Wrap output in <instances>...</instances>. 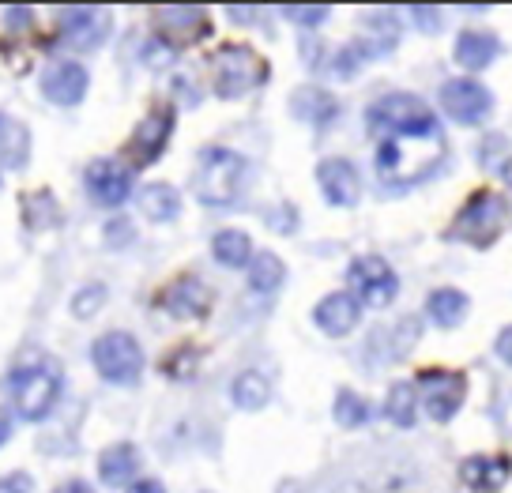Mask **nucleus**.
Listing matches in <instances>:
<instances>
[{
  "label": "nucleus",
  "mask_w": 512,
  "mask_h": 493,
  "mask_svg": "<svg viewBox=\"0 0 512 493\" xmlns=\"http://www.w3.org/2000/svg\"><path fill=\"white\" fill-rule=\"evenodd\" d=\"M509 223V204H505V196H497V192H475L467 207L460 211V219H456V238L471 241V245H490L497 241V234L505 230Z\"/></svg>",
  "instance_id": "5"
},
{
  "label": "nucleus",
  "mask_w": 512,
  "mask_h": 493,
  "mask_svg": "<svg viewBox=\"0 0 512 493\" xmlns=\"http://www.w3.org/2000/svg\"><path fill=\"white\" fill-rule=\"evenodd\" d=\"M369 418V407L362 396H354V392H339L336 396V422L343 430H358V426H366Z\"/></svg>",
  "instance_id": "30"
},
{
  "label": "nucleus",
  "mask_w": 512,
  "mask_h": 493,
  "mask_svg": "<svg viewBox=\"0 0 512 493\" xmlns=\"http://www.w3.org/2000/svg\"><path fill=\"white\" fill-rule=\"evenodd\" d=\"M415 411H418V396H415V384H392V392L384 399V414L400 426V430H411L415 426Z\"/></svg>",
  "instance_id": "26"
},
{
  "label": "nucleus",
  "mask_w": 512,
  "mask_h": 493,
  "mask_svg": "<svg viewBox=\"0 0 512 493\" xmlns=\"http://www.w3.org/2000/svg\"><path fill=\"white\" fill-rule=\"evenodd\" d=\"M83 181H87V192L95 196L98 204H106V207H121L125 204L128 189H132V174H128L121 162H113V159L91 162Z\"/></svg>",
  "instance_id": "12"
},
{
  "label": "nucleus",
  "mask_w": 512,
  "mask_h": 493,
  "mask_svg": "<svg viewBox=\"0 0 512 493\" xmlns=\"http://www.w3.org/2000/svg\"><path fill=\"white\" fill-rule=\"evenodd\" d=\"M467 384L460 373H445V369H433L422 377V396H426V411H430L433 422H448L452 414L460 411L464 403Z\"/></svg>",
  "instance_id": "11"
},
{
  "label": "nucleus",
  "mask_w": 512,
  "mask_h": 493,
  "mask_svg": "<svg viewBox=\"0 0 512 493\" xmlns=\"http://www.w3.org/2000/svg\"><path fill=\"white\" fill-rule=\"evenodd\" d=\"M0 493H34L31 475H4L0 478Z\"/></svg>",
  "instance_id": "34"
},
{
  "label": "nucleus",
  "mask_w": 512,
  "mask_h": 493,
  "mask_svg": "<svg viewBox=\"0 0 512 493\" xmlns=\"http://www.w3.org/2000/svg\"><path fill=\"white\" fill-rule=\"evenodd\" d=\"M230 396H234V403H238L241 411H260L272 392H268V381L260 373H241L238 381H234V388H230Z\"/></svg>",
  "instance_id": "28"
},
{
  "label": "nucleus",
  "mask_w": 512,
  "mask_h": 493,
  "mask_svg": "<svg viewBox=\"0 0 512 493\" xmlns=\"http://www.w3.org/2000/svg\"><path fill=\"white\" fill-rule=\"evenodd\" d=\"M128 493H166V490H162V482H155V478H144V482H136Z\"/></svg>",
  "instance_id": "38"
},
{
  "label": "nucleus",
  "mask_w": 512,
  "mask_h": 493,
  "mask_svg": "<svg viewBox=\"0 0 512 493\" xmlns=\"http://www.w3.org/2000/svg\"><path fill=\"white\" fill-rule=\"evenodd\" d=\"M245 185V159L226 151V147H208L200 155V170H196V196L208 207H230L241 196Z\"/></svg>",
  "instance_id": "2"
},
{
  "label": "nucleus",
  "mask_w": 512,
  "mask_h": 493,
  "mask_svg": "<svg viewBox=\"0 0 512 493\" xmlns=\"http://www.w3.org/2000/svg\"><path fill=\"white\" fill-rule=\"evenodd\" d=\"M294 113L302 117V121H309V125H328L332 117H336V98L324 95V91H313V87H305V91H298L294 95Z\"/></svg>",
  "instance_id": "23"
},
{
  "label": "nucleus",
  "mask_w": 512,
  "mask_h": 493,
  "mask_svg": "<svg viewBox=\"0 0 512 493\" xmlns=\"http://www.w3.org/2000/svg\"><path fill=\"white\" fill-rule=\"evenodd\" d=\"M211 249H215V260L226 264V268L249 264V253H253V245H249V238H245L241 230H223V234H215Z\"/></svg>",
  "instance_id": "27"
},
{
  "label": "nucleus",
  "mask_w": 512,
  "mask_h": 493,
  "mask_svg": "<svg viewBox=\"0 0 512 493\" xmlns=\"http://www.w3.org/2000/svg\"><path fill=\"white\" fill-rule=\"evenodd\" d=\"M497 354H501L505 366H512V328H505V332L497 335Z\"/></svg>",
  "instance_id": "35"
},
{
  "label": "nucleus",
  "mask_w": 512,
  "mask_h": 493,
  "mask_svg": "<svg viewBox=\"0 0 512 493\" xmlns=\"http://www.w3.org/2000/svg\"><path fill=\"white\" fill-rule=\"evenodd\" d=\"M53 493H95L87 482H80V478H72V482H64V486H57Z\"/></svg>",
  "instance_id": "37"
},
{
  "label": "nucleus",
  "mask_w": 512,
  "mask_h": 493,
  "mask_svg": "<svg viewBox=\"0 0 512 493\" xmlns=\"http://www.w3.org/2000/svg\"><path fill=\"white\" fill-rule=\"evenodd\" d=\"M347 275H351V287L358 294V302L377 305V309H384V305L396 298V290H400L396 271L388 268L381 256H358Z\"/></svg>",
  "instance_id": "7"
},
{
  "label": "nucleus",
  "mask_w": 512,
  "mask_h": 493,
  "mask_svg": "<svg viewBox=\"0 0 512 493\" xmlns=\"http://www.w3.org/2000/svg\"><path fill=\"white\" fill-rule=\"evenodd\" d=\"M441 106L456 125H482L486 113L494 110V98L475 80H448L441 87Z\"/></svg>",
  "instance_id": "9"
},
{
  "label": "nucleus",
  "mask_w": 512,
  "mask_h": 493,
  "mask_svg": "<svg viewBox=\"0 0 512 493\" xmlns=\"http://www.w3.org/2000/svg\"><path fill=\"white\" fill-rule=\"evenodd\" d=\"M501 177H505V181H509V189H512V159L505 162V170H501Z\"/></svg>",
  "instance_id": "40"
},
{
  "label": "nucleus",
  "mask_w": 512,
  "mask_h": 493,
  "mask_svg": "<svg viewBox=\"0 0 512 493\" xmlns=\"http://www.w3.org/2000/svg\"><path fill=\"white\" fill-rule=\"evenodd\" d=\"M358 317H362V305H358L354 294H332V298H324V302L317 305V313H313V320L320 324V332L332 335V339L351 332L354 324H358Z\"/></svg>",
  "instance_id": "17"
},
{
  "label": "nucleus",
  "mask_w": 512,
  "mask_h": 493,
  "mask_svg": "<svg viewBox=\"0 0 512 493\" xmlns=\"http://www.w3.org/2000/svg\"><path fill=\"white\" fill-rule=\"evenodd\" d=\"M42 91L57 106H76L87 95V72L76 61H57L42 72Z\"/></svg>",
  "instance_id": "13"
},
{
  "label": "nucleus",
  "mask_w": 512,
  "mask_h": 493,
  "mask_svg": "<svg viewBox=\"0 0 512 493\" xmlns=\"http://www.w3.org/2000/svg\"><path fill=\"white\" fill-rule=\"evenodd\" d=\"M411 16H415L418 23H426V34H433V31H437V12H433V8H415V12H411Z\"/></svg>",
  "instance_id": "36"
},
{
  "label": "nucleus",
  "mask_w": 512,
  "mask_h": 493,
  "mask_svg": "<svg viewBox=\"0 0 512 493\" xmlns=\"http://www.w3.org/2000/svg\"><path fill=\"white\" fill-rule=\"evenodd\" d=\"M497 53H501V42L486 31H464L460 34V42H456V61L464 64V68H471V72H479V68H486V64H494Z\"/></svg>",
  "instance_id": "20"
},
{
  "label": "nucleus",
  "mask_w": 512,
  "mask_h": 493,
  "mask_svg": "<svg viewBox=\"0 0 512 493\" xmlns=\"http://www.w3.org/2000/svg\"><path fill=\"white\" fill-rule=\"evenodd\" d=\"M170 132H174V110H166V106L151 110L144 125L136 128V140H132L136 155H140L144 162H155L159 159V151L166 147V140H170Z\"/></svg>",
  "instance_id": "18"
},
{
  "label": "nucleus",
  "mask_w": 512,
  "mask_h": 493,
  "mask_svg": "<svg viewBox=\"0 0 512 493\" xmlns=\"http://www.w3.org/2000/svg\"><path fill=\"white\" fill-rule=\"evenodd\" d=\"M155 23H159L162 38H170L177 46H189L200 34H208V12H204V8H185V4L159 8V12H155Z\"/></svg>",
  "instance_id": "15"
},
{
  "label": "nucleus",
  "mask_w": 512,
  "mask_h": 493,
  "mask_svg": "<svg viewBox=\"0 0 512 493\" xmlns=\"http://www.w3.org/2000/svg\"><path fill=\"white\" fill-rule=\"evenodd\" d=\"M27 147H31L27 128L0 113V162L4 166H23L27 162Z\"/></svg>",
  "instance_id": "24"
},
{
  "label": "nucleus",
  "mask_w": 512,
  "mask_h": 493,
  "mask_svg": "<svg viewBox=\"0 0 512 493\" xmlns=\"http://www.w3.org/2000/svg\"><path fill=\"white\" fill-rule=\"evenodd\" d=\"M106 302V287H87L76 294V302H72V313L76 317H95L98 309Z\"/></svg>",
  "instance_id": "32"
},
{
  "label": "nucleus",
  "mask_w": 512,
  "mask_h": 493,
  "mask_svg": "<svg viewBox=\"0 0 512 493\" xmlns=\"http://www.w3.org/2000/svg\"><path fill=\"white\" fill-rule=\"evenodd\" d=\"M264 80H268V64L249 46H223L215 53V91L223 98L249 95Z\"/></svg>",
  "instance_id": "4"
},
{
  "label": "nucleus",
  "mask_w": 512,
  "mask_h": 493,
  "mask_svg": "<svg viewBox=\"0 0 512 493\" xmlns=\"http://www.w3.org/2000/svg\"><path fill=\"white\" fill-rule=\"evenodd\" d=\"M287 16L305 23V27H317V23L328 19V8H287Z\"/></svg>",
  "instance_id": "33"
},
{
  "label": "nucleus",
  "mask_w": 512,
  "mask_h": 493,
  "mask_svg": "<svg viewBox=\"0 0 512 493\" xmlns=\"http://www.w3.org/2000/svg\"><path fill=\"white\" fill-rule=\"evenodd\" d=\"M110 12L106 8H64L61 12V38L72 49H95L106 42Z\"/></svg>",
  "instance_id": "10"
},
{
  "label": "nucleus",
  "mask_w": 512,
  "mask_h": 493,
  "mask_svg": "<svg viewBox=\"0 0 512 493\" xmlns=\"http://www.w3.org/2000/svg\"><path fill=\"white\" fill-rule=\"evenodd\" d=\"M91 362L95 369L113 384H132L144 373V350L128 332H110L102 335L91 350Z\"/></svg>",
  "instance_id": "6"
},
{
  "label": "nucleus",
  "mask_w": 512,
  "mask_h": 493,
  "mask_svg": "<svg viewBox=\"0 0 512 493\" xmlns=\"http://www.w3.org/2000/svg\"><path fill=\"white\" fill-rule=\"evenodd\" d=\"M12 399H16V411L27 422H42L61 399V369L53 366L49 358L19 366L12 373Z\"/></svg>",
  "instance_id": "3"
},
{
  "label": "nucleus",
  "mask_w": 512,
  "mask_h": 493,
  "mask_svg": "<svg viewBox=\"0 0 512 493\" xmlns=\"http://www.w3.org/2000/svg\"><path fill=\"white\" fill-rule=\"evenodd\" d=\"M430 317H433V324H441V328H456V324L467 317V294H460V290H452V287L433 290Z\"/></svg>",
  "instance_id": "25"
},
{
  "label": "nucleus",
  "mask_w": 512,
  "mask_h": 493,
  "mask_svg": "<svg viewBox=\"0 0 512 493\" xmlns=\"http://www.w3.org/2000/svg\"><path fill=\"white\" fill-rule=\"evenodd\" d=\"M208 302H211V290L208 283H200L196 275H185V279H177L174 287L166 290V313H174L177 320H192V317H204L208 313Z\"/></svg>",
  "instance_id": "16"
},
{
  "label": "nucleus",
  "mask_w": 512,
  "mask_h": 493,
  "mask_svg": "<svg viewBox=\"0 0 512 493\" xmlns=\"http://www.w3.org/2000/svg\"><path fill=\"white\" fill-rule=\"evenodd\" d=\"M509 159H512V151L505 136H490V140L482 144V166H486V170H497V174H501Z\"/></svg>",
  "instance_id": "31"
},
{
  "label": "nucleus",
  "mask_w": 512,
  "mask_h": 493,
  "mask_svg": "<svg viewBox=\"0 0 512 493\" xmlns=\"http://www.w3.org/2000/svg\"><path fill=\"white\" fill-rule=\"evenodd\" d=\"M140 211L151 223H166V219H174L177 211H181V196L170 185H147L140 192Z\"/></svg>",
  "instance_id": "22"
},
{
  "label": "nucleus",
  "mask_w": 512,
  "mask_h": 493,
  "mask_svg": "<svg viewBox=\"0 0 512 493\" xmlns=\"http://www.w3.org/2000/svg\"><path fill=\"white\" fill-rule=\"evenodd\" d=\"M396 46V19H392V12H377V16H369L366 31L358 34V42H351V46L339 53V68L336 72H354L358 64L373 61V57H381V53H388V49Z\"/></svg>",
  "instance_id": "8"
},
{
  "label": "nucleus",
  "mask_w": 512,
  "mask_h": 493,
  "mask_svg": "<svg viewBox=\"0 0 512 493\" xmlns=\"http://www.w3.org/2000/svg\"><path fill=\"white\" fill-rule=\"evenodd\" d=\"M369 128L377 136H403V140H441L437 117L415 95H384L369 106Z\"/></svg>",
  "instance_id": "1"
},
{
  "label": "nucleus",
  "mask_w": 512,
  "mask_h": 493,
  "mask_svg": "<svg viewBox=\"0 0 512 493\" xmlns=\"http://www.w3.org/2000/svg\"><path fill=\"white\" fill-rule=\"evenodd\" d=\"M317 177H320V192H324V200H332L336 207H354L358 204V174H354V166L347 159H324L317 166Z\"/></svg>",
  "instance_id": "14"
},
{
  "label": "nucleus",
  "mask_w": 512,
  "mask_h": 493,
  "mask_svg": "<svg viewBox=\"0 0 512 493\" xmlns=\"http://www.w3.org/2000/svg\"><path fill=\"white\" fill-rule=\"evenodd\" d=\"M140 471V456H136V448L132 445H113L102 452V460H98V475L106 486H125L132 482Z\"/></svg>",
  "instance_id": "21"
},
{
  "label": "nucleus",
  "mask_w": 512,
  "mask_h": 493,
  "mask_svg": "<svg viewBox=\"0 0 512 493\" xmlns=\"http://www.w3.org/2000/svg\"><path fill=\"white\" fill-rule=\"evenodd\" d=\"M249 283H253V290H260V294H268V290L279 287V283H283V264H279V256H272V253L256 256L253 271H249Z\"/></svg>",
  "instance_id": "29"
},
{
  "label": "nucleus",
  "mask_w": 512,
  "mask_h": 493,
  "mask_svg": "<svg viewBox=\"0 0 512 493\" xmlns=\"http://www.w3.org/2000/svg\"><path fill=\"white\" fill-rule=\"evenodd\" d=\"M509 471H512V463L505 460V456H475V460L464 463V482L471 490L494 493L505 486Z\"/></svg>",
  "instance_id": "19"
},
{
  "label": "nucleus",
  "mask_w": 512,
  "mask_h": 493,
  "mask_svg": "<svg viewBox=\"0 0 512 493\" xmlns=\"http://www.w3.org/2000/svg\"><path fill=\"white\" fill-rule=\"evenodd\" d=\"M8 437H12V418H8V414L0 411V445H4Z\"/></svg>",
  "instance_id": "39"
}]
</instances>
